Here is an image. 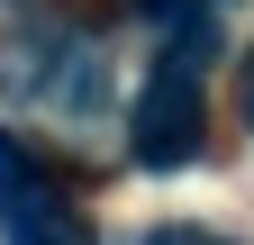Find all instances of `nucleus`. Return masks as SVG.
Returning <instances> with one entry per match:
<instances>
[{
  "instance_id": "2",
  "label": "nucleus",
  "mask_w": 254,
  "mask_h": 245,
  "mask_svg": "<svg viewBox=\"0 0 254 245\" xmlns=\"http://www.w3.org/2000/svg\"><path fill=\"white\" fill-rule=\"evenodd\" d=\"M0 245H91V218L64 200V182L0 136Z\"/></svg>"
},
{
  "instance_id": "4",
  "label": "nucleus",
  "mask_w": 254,
  "mask_h": 245,
  "mask_svg": "<svg viewBox=\"0 0 254 245\" xmlns=\"http://www.w3.org/2000/svg\"><path fill=\"white\" fill-rule=\"evenodd\" d=\"M145 18H200V9H218V0H136Z\"/></svg>"
},
{
  "instance_id": "3",
  "label": "nucleus",
  "mask_w": 254,
  "mask_h": 245,
  "mask_svg": "<svg viewBox=\"0 0 254 245\" xmlns=\"http://www.w3.org/2000/svg\"><path fill=\"white\" fill-rule=\"evenodd\" d=\"M145 245H227V236H218V227H182V218H173V227H154Z\"/></svg>"
},
{
  "instance_id": "1",
  "label": "nucleus",
  "mask_w": 254,
  "mask_h": 245,
  "mask_svg": "<svg viewBox=\"0 0 254 245\" xmlns=\"http://www.w3.org/2000/svg\"><path fill=\"white\" fill-rule=\"evenodd\" d=\"M200 55H209V27H190L154 55V73L127 109V155L145 173H182L200 155V127H209V100H200Z\"/></svg>"
},
{
  "instance_id": "5",
  "label": "nucleus",
  "mask_w": 254,
  "mask_h": 245,
  "mask_svg": "<svg viewBox=\"0 0 254 245\" xmlns=\"http://www.w3.org/2000/svg\"><path fill=\"white\" fill-rule=\"evenodd\" d=\"M245 118H254V55H245Z\"/></svg>"
}]
</instances>
